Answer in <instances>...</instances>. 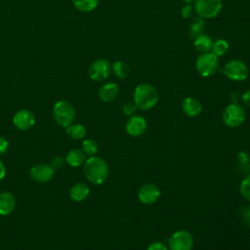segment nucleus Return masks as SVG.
Segmentation results:
<instances>
[{"mask_svg": "<svg viewBox=\"0 0 250 250\" xmlns=\"http://www.w3.org/2000/svg\"><path fill=\"white\" fill-rule=\"evenodd\" d=\"M219 68V58L212 52L200 54L195 61V70L202 77H209Z\"/></svg>", "mask_w": 250, "mask_h": 250, "instance_id": "3", "label": "nucleus"}, {"mask_svg": "<svg viewBox=\"0 0 250 250\" xmlns=\"http://www.w3.org/2000/svg\"><path fill=\"white\" fill-rule=\"evenodd\" d=\"M180 13H181L182 18H184V19H189V18L192 17V15H193V13H194V7H193V5L190 4V3H186L185 5L182 6Z\"/></svg>", "mask_w": 250, "mask_h": 250, "instance_id": "27", "label": "nucleus"}, {"mask_svg": "<svg viewBox=\"0 0 250 250\" xmlns=\"http://www.w3.org/2000/svg\"><path fill=\"white\" fill-rule=\"evenodd\" d=\"M205 27V20L201 17H195L191 20V22L189 24L188 27V32H189V36L194 38L195 36H197L198 34L202 33V30Z\"/></svg>", "mask_w": 250, "mask_h": 250, "instance_id": "23", "label": "nucleus"}, {"mask_svg": "<svg viewBox=\"0 0 250 250\" xmlns=\"http://www.w3.org/2000/svg\"><path fill=\"white\" fill-rule=\"evenodd\" d=\"M111 71L119 79H125L130 74L129 65L123 61H116L111 64Z\"/></svg>", "mask_w": 250, "mask_h": 250, "instance_id": "20", "label": "nucleus"}, {"mask_svg": "<svg viewBox=\"0 0 250 250\" xmlns=\"http://www.w3.org/2000/svg\"><path fill=\"white\" fill-rule=\"evenodd\" d=\"M241 101L243 104L247 106H250V88L247 89L242 95H241Z\"/></svg>", "mask_w": 250, "mask_h": 250, "instance_id": "34", "label": "nucleus"}, {"mask_svg": "<svg viewBox=\"0 0 250 250\" xmlns=\"http://www.w3.org/2000/svg\"><path fill=\"white\" fill-rule=\"evenodd\" d=\"M119 94V87L116 83L114 82H106L103 84L98 92L99 98L104 102V103H109L114 101Z\"/></svg>", "mask_w": 250, "mask_h": 250, "instance_id": "14", "label": "nucleus"}, {"mask_svg": "<svg viewBox=\"0 0 250 250\" xmlns=\"http://www.w3.org/2000/svg\"><path fill=\"white\" fill-rule=\"evenodd\" d=\"M83 170L86 179L94 185H102L108 176L107 163L96 155L86 159Z\"/></svg>", "mask_w": 250, "mask_h": 250, "instance_id": "1", "label": "nucleus"}, {"mask_svg": "<svg viewBox=\"0 0 250 250\" xmlns=\"http://www.w3.org/2000/svg\"><path fill=\"white\" fill-rule=\"evenodd\" d=\"M229 50V42L224 39V38H219L215 41H213L212 44V48L211 51L215 56H217L218 58L225 56Z\"/></svg>", "mask_w": 250, "mask_h": 250, "instance_id": "21", "label": "nucleus"}, {"mask_svg": "<svg viewBox=\"0 0 250 250\" xmlns=\"http://www.w3.org/2000/svg\"><path fill=\"white\" fill-rule=\"evenodd\" d=\"M13 123L19 130H28L35 123V116L28 109H21L13 117Z\"/></svg>", "mask_w": 250, "mask_h": 250, "instance_id": "11", "label": "nucleus"}, {"mask_svg": "<svg viewBox=\"0 0 250 250\" xmlns=\"http://www.w3.org/2000/svg\"><path fill=\"white\" fill-rule=\"evenodd\" d=\"M160 196V189L153 184H146L142 186L138 191V197L144 204H153Z\"/></svg>", "mask_w": 250, "mask_h": 250, "instance_id": "10", "label": "nucleus"}, {"mask_svg": "<svg viewBox=\"0 0 250 250\" xmlns=\"http://www.w3.org/2000/svg\"><path fill=\"white\" fill-rule=\"evenodd\" d=\"M73 6L80 12L89 13L94 11L99 5V0H71Z\"/></svg>", "mask_w": 250, "mask_h": 250, "instance_id": "22", "label": "nucleus"}, {"mask_svg": "<svg viewBox=\"0 0 250 250\" xmlns=\"http://www.w3.org/2000/svg\"><path fill=\"white\" fill-rule=\"evenodd\" d=\"M146 121L141 115H132L126 122V132L131 137H139L145 133Z\"/></svg>", "mask_w": 250, "mask_h": 250, "instance_id": "13", "label": "nucleus"}, {"mask_svg": "<svg viewBox=\"0 0 250 250\" xmlns=\"http://www.w3.org/2000/svg\"><path fill=\"white\" fill-rule=\"evenodd\" d=\"M66 134L73 140H81L86 136V129L81 124H70L66 127Z\"/></svg>", "mask_w": 250, "mask_h": 250, "instance_id": "24", "label": "nucleus"}, {"mask_svg": "<svg viewBox=\"0 0 250 250\" xmlns=\"http://www.w3.org/2000/svg\"><path fill=\"white\" fill-rule=\"evenodd\" d=\"M82 151L88 156H94L98 151V144L92 139H86L82 144Z\"/></svg>", "mask_w": 250, "mask_h": 250, "instance_id": "25", "label": "nucleus"}, {"mask_svg": "<svg viewBox=\"0 0 250 250\" xmlns=\"http://www.w3.org/2000/svg\"><path fill=\"white\" fill-rule=\"evenodd\" d=\"M185 3H190V4H192V3H194V1L195 0H183Z\"/></svg>", "mask_w": 250, "mask_h": 250, "instance_id": "37", "label": "nucleus"}, {"mask_svg": "<svg viewBox=\"0 0 250 250\" xmlns=\"http://www.w3.org/2000/svg\"><path fill=\"white\" fill-rule=\"evenodd\" d=\"M138 107L136 106L134 102H126L123 106H122V111L124 112L125 115L127 116H132L136 112V109Z\"/></svg>", "mask_w": 250, "mask_h": 250, "instance_id": "28", "label": "nucleus"}, {"mask_svg": "<svg viewBox=\"0 0 250 250\" xmlns=\"http://www.w3.org/2000/svg\"><path fill=\"white\" fill-rule=\"evenodd\" d=\"M237 159L242 165H247L249 163V155L245 151H239L237 154Z\"/></svg>", "mask_w": 250, "mask_h": 250, "instance_id": "32", "label": "nucleus"}, {"mask_svg": "<svg viewBox=\"0 0 250 250\" xmlns=\"http://www.w3.org/2000/svg\"><path fill=\"white\" fill-rule=\"evenodd\" d=\"M64 159L61 156H56L53 158L52 162H51V166L54 170H58V169H61L62 166H63V163H64Z\"/></svg>", "mask_w": 250, "mask_h": 250, "instance_id": "29", "label": "nucleus"}, {"mask_svg": "<svg viewBox=\"0 0 250 250\" xmlns=\"http://www.w3.org/2000/svg\"><path fill=\"white\" fill-rule=\"evenodd\" d=\"M193 246V238L188 230L180 229L174 232L168 241L170 250H191Z\"/></svg>", "mask_w": 250, "mask_h": 250, "instance_id": "8", "label": "nucleus"}, {"mask_svg": "<svg viewBox=\"0 0 250 250\" xmlns=\"http://www.w3.org/2000/svg\"><path fill=\"white\" fill-rule=\"evenodd\" d=\"M212 44H213L212 38L209 35L204 33H200L193 38V47L200 54L210 52L212 48Z\"/></svg>", "mask_w": 250, "mask_h": 250, "instance_id": "17", "label": "nucleus"}, {"mask_svg": "<svg viewBox=\"0 0 250 250\" xmlns=\"http://www.w3.org/2000/svg\"><path fill=\"white\" fill-rule=\"evenodd\" d=\"M230 99L232 101V103H238L239 99H241V97L239 96V93H232L230 95Z\"/></svg>", "mask_w": 250, "mask_h": 250, "instance_id": "35", "label": "nucleus"}, {"mask_svg": "<svg viewBox=\"0 0 250 250\" xmlns=\"http://www.w3.org/2000/svg\"><path fill=\"white\" fill-rule=\"evenodd\" d=\"M89 193H90V188L88 185H86L85 183H76L70 188V190H69L70 197L76 202H80L86 199Z\"/></svg>", "mask_w": 250, "mask_h": 250, "instance_id": "18", "label": "nucleus"}, {"mask_svg": "<svg viewBox=\"0 0 250 250\" xmlns=\"http://www.w3.org/2000/svg\"><path fill=\"white\" fill-rule=\"evenodd\" d=\"M111 72V63L104 59H98L94 61L89 68H88V74L89 77L93 81H104L105 80Z\"/></svg>", "mask_w": 250, "mask_h": 250, "instance_id": "9", "label": "nucleus"}, {"mask_svg": "<svg viewBox=\"0 0 250 250\" xmlns=\"http://www.w3.org/2000/svg\"><path fill=\"white\" fill-rule=\"evenodd\" d=\"M158 92L149 83H141L134 90V103L136 106L143 110L152 108L158 102Z\"/></svg>", "mask_w": 250, "mask_h": 250, "instance_id": "2", "label": "nucleus"}, {"mask_svg": "<svg viewBox=\"0 0 250 250\" xmlns=\"http://www.w3.org/2000/svg\"><path fill=\"white\" fill-rule=\"evenodd\" d=\"M239 190L241 195L250 201V174L247 175L241 182L240 187H239Z\"/></svg>", "mask_w": 250, "mask_h": 250, "instance_id": "26", "label": "nucleus"}, {"mask_svg": "<svg viewBox=\"0 0 250 250\" xmlns=\"http://www.w3.org/2000/svg\"><path fill=\"white\" fill-rule=\"evenodd\" d=\"M55 170L50 164H36L30 169V177L38 183H47L54 177Z\"/></svg>", "mask_w": 250, "mask_h": 250, "instance_id": "12", "label": "nucleus"}, {"mask_svg": "<svg viewBox=\"0 0 250 250\" xmlns=\"http://www.w3.org/2000/svg\"><path fill=\"white\" fill-rule=\"evenodd\" d=\"M222 72L229 80L240 82L247 79L249 69L247 64L243 61L238 59H232L225 63Z\"/></svg>", "mask_w": 250, "mask_h": 250, "instance_id": "5", "label": "nucleus"}, {"mask_svg": "<svg viewBox=\"0 0 250 250\" xmlns=\"http://www.w3.org/2000/svg\"><path fill=\"white\" fill-rule=\"evenodd\" d=\"M6 174V170H5V166L2 163V161L0 160V180H2L5 177Z\"/></svg>", "mask_w": 250, "mask_h": 250, "instance_id": "36", "label": "nucleus"}, {"mask_svg": "<svg viewBox=\"0 0 250 250\" xmlns=\"http://www.w3.org/2000/svg\"><path fill=\"white\" fill-rule=\"evenodd\" d=\"M222 117L226 126L229 128H236L244 122L246 113L244 107L238 103H231L226 106Z\"/></svg>", "mask_w": 250, "mask_h": 250, "instance_id": "6", "label": "nucleus"}, {"mask_svg": "<svg viewBox=\"0 0 250 250\" xmlns=\"http://www.w3.org/2000/svg\"><path fill=\"white\" fill-rule=\"evenodd\" d=\"M146 250H168V248L164 243L159 242V241H155V242L150 243Z\"/></svg>", "mask_w": 250, "mask_h": 250, "instance_id": "31", "label": "nucleus"}, {"mask_svg": "<svg viewBox=\"0 0 250 250\" xmlns=\"http://www.w3.org/2000/svg\"><path fill=\"white\" fill-rule=\"evenodd\" d=\"M8 146H9L8 141L4 137L0 136V155L6 152V150L8 149Z\"/></svg>", "mask_w": 250, "mask_h": 250, "instance_id": "33", "label": "nucleus"}, {"mask_svg": "<svg viewBox=\"0 0 250 250\" xmlns=\"http://www.w3.org/2000/svg\"><path fill=\"white\" fill-rule=\"evenodd\" d=\"M16 207V199L11 192H0V215H10Z\"/></svg>", "mask_w": 250, "mask_h": 250, "instance_id": "16", "label": "nucleus"}, {"mask_svg": "<svg viewBox=\"0 0 250 250\" xmlns=\"http://www.w3.org/2000/svg\"><path fill=\"white\" fill-rule=\"evenodd\" d=\"M53 116L55 121L62 127L69 126L75 118L73 105L64 100L58 101L53 107Z\"/></svg>", "mask_w": 250, "mask_h": 250, "instance_id": "4", "label": "nucleus"}, {"mask_svg": "<svg viewBox=\"0 0 250 250\" xmlns=\"http://www.w3.org/2000/svg\"><path fill=\"white\" fill-rule=\"evenodd\" d=\"M194 12L204 20L217 17L223 8V0H195Z\"/></svg>", "mask_w": 250, "mask_h": 250, "instance_id": "7", "label": "nucleus"}, {"mask_svg": "<svg viewBox=\"0 0 250 250\" xmlns=\"http://www.w3.org/2000/svg\"><path fill=\"white\" fill-rule=\"evenodd\" d=\"M182 108L188 117H195L201 113L202 104L194 97H187L182 103Z\"/></svg>", "mask_w": 250, "mask_h": 250, "instance_id": "15", "label": "nucleus"}, {"mask_svg": "<svg viewBox=\"0 0 250 250\" xmlns=\"http://www.w3.org/2000/svg\"><path fill=\"white\" fill-rule=\"evenodd\" d=\"M65 162L71 167H79L86 161V154L78 148L69 150L64 158Z\"/></svg>", "mask_w": 250, "mask_h": 250, "instance_id": "19", "label": "nucleus"}, {"mask_svg": "<svg viewBox=\"0 0 250 250\" xmlns=\"http://www.w3.org/2000/svg\"><path fill=\"white\" fill-rule=\"evenodd\" d=\"M241 218L243 222L250 227V206H244L241 210Z\"/></svg>", "mask_w": 250, "mask_h": 250, "instance_id": "30", "label": "nucleus"}]
</instances>
